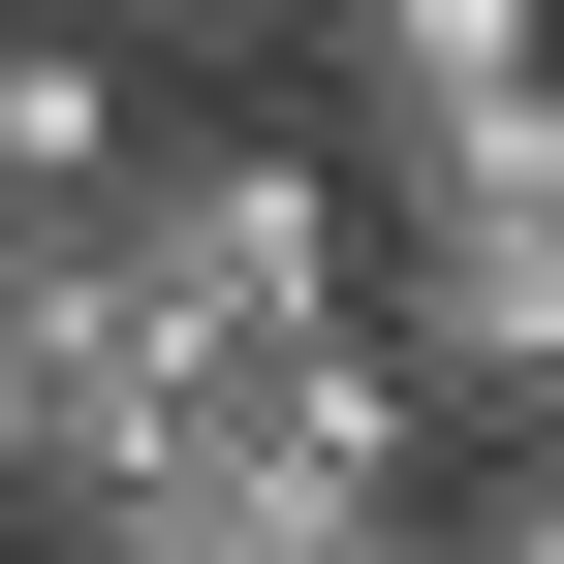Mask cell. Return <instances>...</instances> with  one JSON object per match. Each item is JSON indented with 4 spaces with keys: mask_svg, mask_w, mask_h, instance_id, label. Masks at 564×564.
<instances>
[{
    "mask_svg": "<svg viewBox=\"0 0 564 564\" xmlns=\"http://www.w3.org/2000/svg\"><path fill=\"white\" fill-rule=\"evenodd\" d=\"M314 158H345V220H564V32L533 0H345Z\"/></svg>",
    "mask_w": 564,
    "mask_h": 564,
    "instance_id": "1",
    "label": "cell"
},
{
    "mask_svg": "<svg viewBox=\"0 0 564 564\" xmlns=\"http://www.w3.org/2000/svg\"><path fill=\"white\" fill-rule=\"evenodd\" d=\"M377 377L440 440H564V220H377Z\"/></svg>",
    "mask_w": 564,
    "mask_h": 564,
    "instance_id": "2",
    "label": "cell"
},
{
    "mask_svg": "<svg viewBox=\"0 0 564 564\" xmlns=\"http://www.w3.org/2000/svg\"><path fill=\"white\" fill-rule=\"evenodd\" d=\"M126 158H158V95H126V32H0V220H95Z\"/></svg>",
    "mask_w": 564,
    "mask_h": 564,
    "instance_id": "3",
    "label": "cell"
},
{
    "mask_svg": "<svg viewBox=\"0 0 564 564\" xmlns=\"http://www.w3.org/2000/svg\"><path fill=\"white\" fill-rule=\"evenodd\" d=\"M345 564H502V533H470V502H377V533H345Z\"/></svg>",
    "mask_w": 564,
    "mask_h": 564,
    "instance_id": "4",
    "label": "cell"
}]
</instances>
